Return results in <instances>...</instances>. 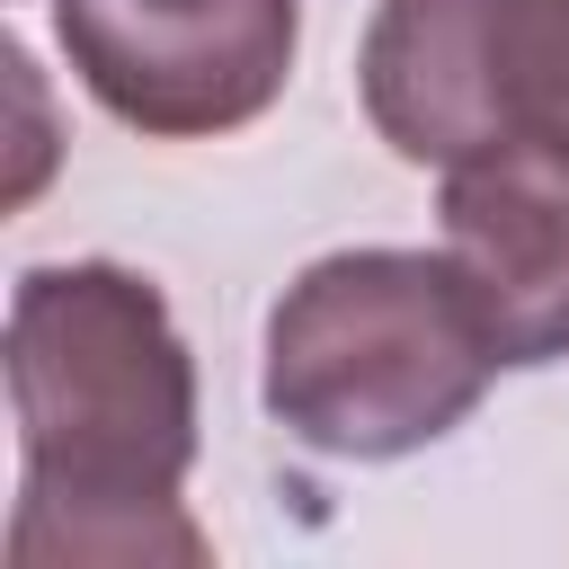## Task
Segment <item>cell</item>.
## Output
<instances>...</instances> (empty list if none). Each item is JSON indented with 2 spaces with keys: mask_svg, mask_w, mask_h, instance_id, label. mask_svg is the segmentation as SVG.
I'll return each mask as SVG.
<instances>
[{
  "mask_svg": "<svg viewBox=\"0 0 569 569\" xmlns=\"http://www.w3.org/2000/svg\"><path fill=\"white\" fill-rule=\"evenodd\" d=\"M18 418V569H196L213 542L187 516L196 356L151 276L116 258L27 267L9 293Z\"/></svg>",
  "mask_w": 569,
  "mask_h": 569,
  "instance_id": "6da1fadb",
  "label": "cell"
},
{
  "mask_svg": "<svg viewBox=\"0 0 569 569\" xmlns=\"http://www.w3.org/2000/svg\"><path fill=\"white\" fill-rule=\"evenodd\" d=\"M498 347L436 249H338L267 311V418L329 462H391L453 436Z\"/></svg>",
  "mask_w": 569,
  "mask_h": 569,
  "instance_id": "7a4b0ae2",
  "label": "cell"
},
{
  "mask_svg": "<svg viewBox=\"0 0 569 569\" xmlns=\"http://www.w3.org/2000/svg\"><path fill=\"white\" fill-rule=\"evenodd\" d=\"M356 89L373 133L418 169L507 142L569 151V0H382Z\"/></svg>",
  "mask_w": 569,
  "mask_h": 569,
  "instance_id": "3957f363",
  "label": "cell"
},
{
  "mask_svg": "<svg viewBox=\"0 0 569 569\" xmlns=\"http://www.w3.org/2000/svg\"><path fill=\"white\" fill-rule=\"evenodd\" d=\"M53 36L116 124L204 142L276 107L302 44V0H53Z\"/></svg>",
  "mask_w": 569,
  "mask_h": 569,
  "instance_id": "277c9868",
  "label": "cell"
},
{
  "mask_svg": "<svg viewBox=\"0 0 569 569\" xmlns=\"http://www.w3.org/2000/svg\"><path fill=\"white\" fill-rule=\"evenodd\" d=\"M445 258L498 365L569 356V151L507 142L445 169Z\"/></svg>",
  "mask_w": 569,
  "mask_h": 569,
  "instance_id": "5b68a950",
  "label": "cell"
}]
</instances>
